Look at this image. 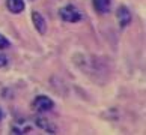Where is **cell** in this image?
Listing matches in <instances>:
<instances>
[{
	"label": "cell",
	"instance_id": "1",
	"mask_svg": "<svg viewBox=\"0 0 146 135\" xmlns=\"http://www.w3.org/2000/svg\"><path fill=\"white\" fill-rule=\"evenodd\" d=\"M59 15H60V18L63 21H66V23H78V21H82L83 15L82 12L77 9V6H74V5H65L59 9Z\"/></svg>",
	"mask_w": 146,
	"mask_h": 135
},
{
	"label": "cell",
	"instance_id": "8",
	"mask_svg": "<svg viewBox=\"0 0 146 135\" xmlns=\"http://www.w3.org/2000/svg\"><path fill=\"white\" fill-rule=\"evenodd\" d=\"M9 47H11V41L6 36L0 35V50H8Z\"/></svg>",
	"mask_w": 146,
	"mask_h": 135
},
{
	"label": "cell",
	"instance_id": "2",
	"mask_svg": "<svg viewBox=\"0 0 146 135\" xmlns=\"http://www.w3.org/2000/svg\"><path fill=\"white\" fill-rule=\"evenodd\" d=\"M32 108H33V111L39 113V114H44V113L51 111L54 108V102H53L51 98H48L45 95H38L33 99V102H32Z\"/></svg>",
	"mask_w": 146,
	"mask_h": 135
},
{
	"label": "cell",
	"instance_id": "9",
	"mask_svg": "<svg viewBox=\"0 0 146 135\" xmlns=\"http://www.w3.org/2000/svg\"><path fill=\"white\" fill-rule=\"evenodd\" d=\"M8 57L5 56V54H0V68H5V66H8Z\"/></svg>",
	"mask_w": 146,
	"mask_h": 135
},
{
	"label": "cell",
	"instance_id": "5",
	"mask_svg": "<svg viewBox=\"0 0 146 135\" xmlns=\"http://www.w3.org/2000/svg\"><path fill=\"white\" fill-rule=\"evenodd\" d=\"M92 6L100 15L109 14L111 11V0H92Z\"/></svg>",
	"mask_w": 146,
	"mask_h": 135
},
{
	"label": "cell",
	"instance_id": "7",
	"mask_svg": "<svg viewBox=\"0 0 146 135\" xmlns=\"http://www.w3.org/2000/svg\"><path fill=\"white\" fill-rule=\"evenodd\" d=\"M36 125L39 126L41 129H44V131H47L48 134H56V128L50 125V122L47 120V119H42V117H36L35 119Z\"/></svg>",
	"mask_w": 146,
	"mask_h": 135
},
{
	"label": "cell",
	"instance_id": "3",
	"mask_svg": "<svg viewBox=\"0 0 146 135\" xmlns=\"http://www.w3.org/2000/svg\"><path fill=\"white\" fill-rule=\"evenodd\" d=\"M32 21H33L35 30L39 35H45L47 33V21L39 12H38V11H33V12H32Z\"/></svg>",
	"mask_w": 146,
	"mask_h": 135
},
{
	"label": "cell",
	"instance_id": "6",
	"mask_svg": "<svg viewBox=\"0 0 146 135\" xmlns=\"http://www.w3.org/2000/svg\"><path fill=\"white\" fill-rule=\"evenodd\" d=\"M6 8L11 14L18 15L24 11L26 3H24V0H6Z\"/></svg>",
	"mask_w": 146,
	"mask_h": 135
},
{
	"label": "cell",
	"instance_id": "4",
	"mask_svg": "<svg viewBox=\"0 0 146 135\" xmlns=\"http://www.w3.org/2000/svg\"><path fill=\"white\" fill-rule=\"evenodd\" d=\"M116 17L121 27H127L128 24H131V12L127 6H119L116 11Z\"/></svg>",
	"mask_w": 146,
	"mask_h": 135
},
{
	"label": "cell",
	"instance_id": "10",
	"mask_svg": "<svg viewBox=\"0 0 146 135\" xmlns=\"http://www.w3.org/2000/svg\"><path fill=\"white\" fill-rule=\"evenodd\" d=\"M2 119H3V111H2V108H0V122H2Z\"/></svg>",
	"mask_w": 146,
	"mask_h": 135
}]
</instances>
